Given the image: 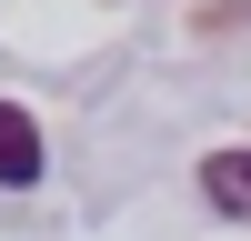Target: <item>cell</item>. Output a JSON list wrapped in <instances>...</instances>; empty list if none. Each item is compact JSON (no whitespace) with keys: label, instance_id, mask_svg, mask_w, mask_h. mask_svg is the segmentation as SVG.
<instances>
[{"label":"cell","instance_id":"obj_1","mask_svg":"<svg viewBox=\"0 0 251 241\" xmlns=\"http://www.w3.org/2000/svg\"><path fill=\"white\" fill-rule=\"evenodd\" d=\"M40 171H50V151H40V120L20 111V100H0V191H30Z\"/></svg>","mask_w":251,"mask_h":241},{"label":"cell","instance_id":"obj_2","mask_svg":"<svg viewBox=\"0 0 251 241\" xmlns=\"http://www.w3.org/2000/svg\"><path fill=\"white\" fill-rule=\"evenodd\" d=\"M201 201L221 221H251V151H211L201 161Z\"/></svg>","mask_w":251,"mask_h":241}]
</instances>
